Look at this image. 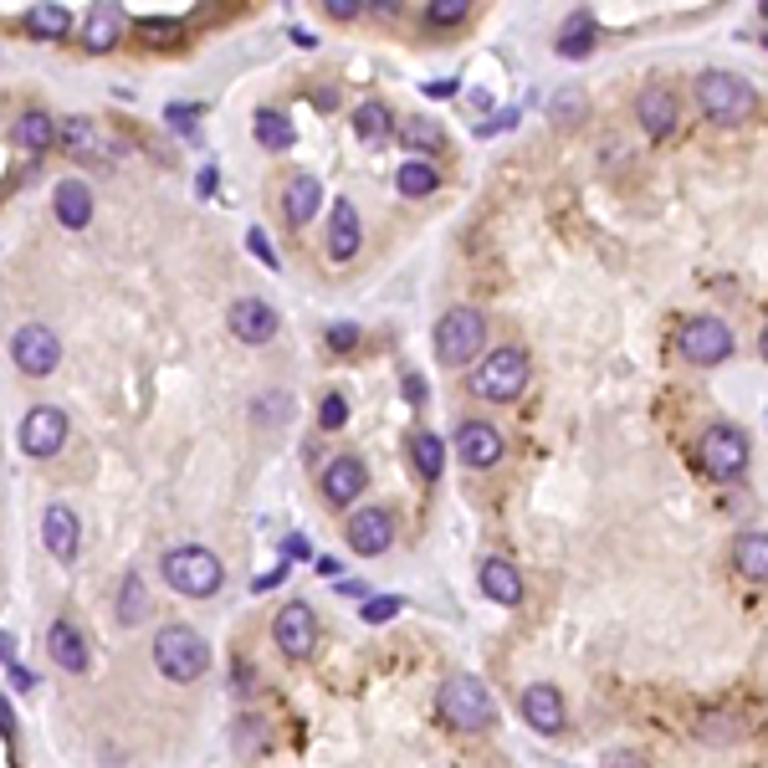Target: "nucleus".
<instances>
[{"mask_svg": "<svg viewBox=\"0 0 768 768\" xmlns=\"http://www.w3.org/2000/svg\"><path fill=\"white\" fill-rule=\"evenodd\" d=\"M431 338H436L441 364H472L487 348V319H482V307H446Z\"/></svg>", "mask_w": 768, "mask_h": 768, "instance_id": "6", "label": "nucleus"}, {"mask_svg": "<svg viewBox=\"0 0 768 768\" xmlns=\"http://www.w3.org/2000/svg\"><path fill=\"white\" fill-rule=\"evenodd\" d=\"M507 129H517V108H503V113H487V119L477 123L482 139H492V133H507Z\"/></svg>", "mask_w": 768, "mask_h": 768, "instance_id": "42", "label": "nucleus"}, {"mask_svg": "<svg viewBox=\"0 0 768 768\" xmlns=\"http://www.w3.org/2000/svg\"><path fill=\"white\" fill-rule=\"evenodd\" d=\"M358 246H364V221H358L354 200H333L329 215V262H354Z\"/></svg>", "mask_w": 768, "mask_h": 768, "instance_id": "22", "label": "nucleus"}, {"mask_svg": "<svg viewBox=\"0 0 768 768\" xmlns=\"http://www.w3.org/2000/svg\"><path fill=\"white\" fill-rule=\"evenodd\" d=\"M400 615V599L395 595H374L370 605L358 609V620H370V625H384V620H395Z\"/></svg>", "mask_w": 768, "mask_h": 768, "instance_id": "39", "label": "nucleus"}, {"mask_svg": "<svg viewBox=\"0 0 768 768\" xmlns=\"http://www.w3.org/2000/svg\"><path fill=\"white\" fill-rule=\"evenodd\" d=\"M21 31L37 41H62L67 31H72V11H67V6H31V11L21 16Z\"/></svg>", "mask_w": 768, "mask_h": 768, "instance_id": "29", "label": "nucleus"}, {"mask_svg": "<svg viewBox=\"0 0 768 768\" xmlns=\"http://www.w3.org/2000/svg\"><path fill=\"white\" fill-rule=\"evenodd\" d=\"M256 144L272 149V154H282V149L297 144V129H292V119L282 113V108H262V113H256Z\"/></svg>", "mask_w": 768, "mask_h": 768, "instance_id": "31", "label": "nucleus"}, {"mask_svg": "<svg viewBox=\"0 0 768 768\" xmlns=\"http://www.w3.org/2000/svg\"><path fill=\"white\" fill-rule=\"evenodd\" d=\"M319 487L333 507H348L354 497H364V487H370V466H364V456H354V451H338V456L323 466Z\"/></svg>", "mask_w": 768, "mask_h": 768, "instance_id": "14", "label": "nucleus"}, {"mask_svg": "<svg viewBox=\"0 0 768 768\" xmlns=\"http://www.w3.org/2000/svg\"><path fill=\"white\" fill-rule=\"evenodd\" d=\"M11 358L27 380H47V374L62 364V338H57L47 323H21V329L11 333Z\"/></svg>", "mask_w": 768, "mask_h": 768, "instance_id": "9", "label": "nucleus"}, {"mask_svg": "<svg viewBox=\"0 0 768 768\" xmlns=\"http://www.w3.org/2000/svg\"><path fill=\"white\" fill-rule=\"evenodd\" d=\"M390 544H395V517H390V507H358L348 517V548L354 554L380 558Z\"/></svg>", "mask_w": 768, "mask_h": 768, "instance_id": "17", "label": "nucleus"}, {"mask_svg": "<svg viewBox=\"0 0 768 768\" xmlns=\"http://www.w3.org/2000/svg\"><path fill=\"white\" fill-rule=\"evenodd\" d=\"M697 108H703L707 123L732 129V123H748L758 113V93H754V82H748V78L713 67V72L697 78Z\"/></svg>", "mask_w": 768, "mask_h": 768, "instance_id": "2", "label": "nucleus"}, {"mask_svg": "<svg viewBox=\"0 0 768 768\" xmlns=\"http://www.w3.org/2000/svg\"><path fill=\"white\" fill-rule=\"evenodd\" d=\"M472 16V0H431L425 6V27H462Z\"/></svg>", "mask_w": 768, "mask_h": 768, "instance_id": "36", "label": "nucleus"}, {"mask_svg": "<svg viewBox=\"0 0 768 768\" xmlns=\"http://www.w3.org/2000/svg\"><path fill=\"white\" fill-rule=\"evenodd\" d=\"M636 119L650 139H666V133L681 129V98H676L671 88H646V93L636 98Z\"/></svg>", "mask_w": 768, "mask_h": 768, "instance_id": "21", "label": "nucleus"}, {"mask_svg": "<svg viewBox=\"0 0 768 768\" xmlns=\"http://www.w3.org/2000/svg\"><path fill=\"white\" fill-rule=\"evenodd\" d=\"M11 139H16V149H21V154H47V149L62 139V123H57L47 108H27V113H16Z\"/></svg>", "mask_w": 768, "mask_h": 768, "instance_id": "23", "label": "nucleus"}, {"mask_svg": "<svg viewBox=\"0 0 768 768\" xmlns=\"http://www.w3.org/2000/svg\"><path fill=\"white\" fill-rule=\"evenodd\" d=\"M548 113H554V119H574V113H579V93H569L564 103H554Z\"/></svg>", "mask_w": 768, "mask_h": 768, "instance_id": "49", "label": "nucleus"}, {"mask_svg": "<svg viewBox=\"0 0 768 768\" xmlns=\"http://www.w3.org/2000/svg\"><path fill=\"white\" fill-rule=\"evenodd\" d=\"M195 119H200V108H180V103H170V123H185V129H190Z\"/></svg>", "mask_w": 768, "mask_h": 768, "instance_id": "50", "label": "nucleus"}, {"mask_svg": "<svg viewBox=\"0 0 768 768\" xmlns=\"http://www.w3.org/2000/svg\"><path fill=\"white\" fill-rule=\"evenodd\" d=\"M149 615V584L144 574H123L119 584V625H139Z\"/></svg>", "mask_w": 768, "mask_h": 768, "instance_id": "33", "label": "nucleus"}, {"mask_svg": "<svg viewBox=\"0 0 768 768\" xmlns=\"http://www.w3.org/2000/svg\"><path fill=\"white\" fill-rule=\"evenodd\" d=\"M436 713H441V722L456 732H487L492 722H497V703H492L487 681H482V676H466V671L441 681Z\"/></svg>", "mask_w": 768, "mask_h": 768, "instance_id": "1", "label": "nucleus"}, {"mask_svg": "<svg viewBox=\"0 0 768 768\" xmlns=\"http://www.w3.org/2000/svg\"><path fill=\"white\" fill-rule=\"evenodd\" d=\"M319 211H323V180L313 170H292L282 180V215H287V225H307Z\"/></svg>", "mask_w": 768, "mask_h": 768, "instance_id": "19", "label": "nucleus"}, {"mask_svg": "<svg viewBox=\"0 0 768 768\" xmlns=\"http://www.w3.org/2000/svg\"><path fill=\"white\" fill-rule=\"evenodd\" d=\"M62 149L72 160H88V164H119V154H123V149L113 144L93 119H82V113L62 119Z\"/></svg>", "mask_w": 768, "mask_h": 768, "instance_id": "13", "label": "nucleus"}, {"mask_svg": "<svg viewBox=\"0 0 768 768\" xmlns=\"http://www.w3.org/2000/svg\"><path fill=\"white\" fill-rule=\"evenodd\" d=\"M344 421H348V400L338 395V390H329V395H323V405H319V425H323V431H338Z\"/></svg>", "mask_w": 768, "mask_h": 768, "instance_id": "37", "label": "nucleus"}, {"mask_svg": "<svg viewBox=\"0 0 768 768\" xmlns=\"http://www.w3.org/2000/svg\"><path fill=\"white\" fill-rule=\"evenodd\" d=\"M405 451H411V466L421 472L425 482H436L441 472H446V441L431 436V431H411V441H405Z\"/></svg>", "mask_w": 768, "mask_h": 768, "instance_id": "28", "label": "nucleus"}, {"mask_svg": "<svg viewBox=\"0 0 768 768\" xmlns=\"http://www.w3.org/2000/svg\"><path fill=\"white\" fill-rule=\"evenodd\" d=\"M528 380H533L528 354L517 344H503V348H492V354H482V364L472 370V395L487 400V405H513L528 390Z\"/></svg>", "mask_w": 768, "mask_h": 768, "instance_id": "4", "label": "nucleus"}, {"mask_svg": "<svg viewBox=\"0 0 768 768\" xmlns=\"http://www.w3.org/2000/svg\"><path fill=\"white\" fill-rule=\"evenodd\" d=\"M252 411H256V421H272V425H282V421H287V411H292V400L282 395V390H272V395H262V400H256Z\"/></svg>", "mask_w": 768, "mask_h": 768, "instance_id": "38", "label": "nucleus"}, {"mask_svg": "<svg viewBox=\"0 0 768 768\" xmlns=\"http://www.w3.org/2000/svg\"><path fill=\"white\" fill-rule=\"evenodd\" d=\"M41 544H47V554L57 558V564H72L82 548V523L78 513L67 503H52L47 513H41Z\"/></svg>", "mask_w": 768, "mask_h": 768, "instance_id": "18", "label": "nucleus"}, {"mask_svg": "<svg viewBox=\"0 0 768 768\" xmlns=\"http://www.w3.org/2000/svg\"><path fill=\"white\" fill-rule=\"evenodd\" d=\"M748 456H754V446H748V436H742L738 425H707L703 441H697V462H703V472L713 482H738L742 472H748Z\"/></svg>", "mask_w": 768, "mask_h": 768, "instance_id": "7", "label": "nucleus"}, {"mask_svg": "<svg viewBox=\"0 0 768 768\" xmlns=\"http://www.w3.org/2000/svg\"><path fill=\"white\" fill-rule=\"evenodd\" d=\"M272 640L287 661H307L313 650H319V615L307 599H292V605L277 609V620H272Z\"/></svg>", "mask_w": 768, "mask_h": 768, "instance_id": "11", "label": "nucleus"}, {"mask_svg": "<svg viewBox=\"0 0 768 768\" xmlns=\"http://www.w3.org/2000/svg\"><path fill=\"white\" fill-rule=\"evenodd\" d=\"M436 185H441V170L431 160H405L395 170V190L405 200H425V195H436Z\"/></svg>", "mask_w": 768, "mask_h": 768, "instance_id": "30", "label": "nucleus"}, {"mask_svg": "<svg viewBox=\"0 0 768 768\" xmlns=\"http://www.w3.org/2000/svg\"><path fill=\"white\" fill-rule=\"evenodd\" d=\"M354 133L364 144H380L384 133H390V108H384L380 98H364V103L354 108Z\"/></svg>", "mask_w": 768, "mask_h": 768, "instance_id": "34", "label": "nucleus"}, {"mask_svg": "<svg viewBox=\"0 0 768 768\" xmlns=\"http://www.w3.org/2000/svg\"><path fill=\"white\" fill-rule=\"evenodd\" d=\"M400 139H405V144L415 149V160H421L425 149L436 154V149L446 144V133H441V123H431V119H411V123H405V129H400Z\"/></svg>", "mask_w": 768, "mask_h": 768, "instance_id": "35", "label": "nucleus"}, {"mask_svg": "<svg viewBox=\"0 0 768 768\" xmlns=\"http://www.w3.org/2000/svg\"><path fill=\"white\" fill-rule=\"evenodd\" d=\"M599 768H650V764H646V758H640V754H625V748H620V754H609Z\"/></svg>", "mask_w": 768, "mask_h": 768, "instance_id": "47", "label": "nucleus"}, {"mask_svg": "<svg viewBox=\"0 0 768 768\" xmlns=\"http://www.w3.org/2000/svg\"><path fill=\"white\" fill-rule=\"evenodd\" d=\"M119 37H123V11L119 6H93L88 11V21H82V47L88 52H113L119 47Z\"/></svg>", "mask_w": 768, "mask_h": 768, "instance_id": "25", "label": "nucleus"}, {"mask_svg": "<svg viewBox=\"0 0 768 768\" xmlns=\"http://www.w3.org/2000/svg\"><path fill=\"white\" fill-rule=\"evenodd\" d=\"M764 358H768V329H764Z\"/></svg>", "mask_w": 768, "mask_h": 768, "instance_id": "52", "label": "nucleus"}, {"mask_svg": "<svg viewBox=\"0 0 768 768\" xmlns=\"http://www.w3.org/2000/svg\"><path fill=\"white\" fill-rule=\"evenodd\" d=\"M67 436H72V421H67L62 405H31V411L21 415V431H16L21 451H27V456H37V462L57 456V451L67 446Z\"/></svg>", "mask_w": 768, "mask_h": 768, "instance_id": "10", "label": "nucleus"}, {"mask_svg": "<svg viewBox=\"0 0 768 768\" xmlns=\"http://www.w3.org/2000/svg\"><path fill=\"white\" fill-rule=\"evenodd\" d=\"M523 722H528L533 732H544V738H558V732L569 728V707H564V697H558V687H548V681H533V687H523Z\"/></svg>", "mask_w": 768, "mask_h": 768, "instance_id": "15", "label": "nucleus"}, {"mask_svg": "<svg viewBox=\"0 0 768 768\" xmlns=\"http://www.w3.org/2000/svg\"><path fill=\"white\" fill-rule=\"evenodd\" d=\"M154 666H160L164 681L174 687H190L200 676L211 671V646L200 636L195 625H164L160 636H154Z\"/></svg>", "mask_w": 768, "mask_h": 768, "instance_id": "3", "label": "nucleus"}, {"mask_svg": "<svg viewBox=\"0 0 768 768\" xmlns=\"http://www.w3.org/2000/svg\"><path fill=\"white\" fill-rule=\"evenodd\" d=\"M225 323H231V333H236L241 344H272L277 338V307L262 303V297H236L231 303V313H225Z\"/></svg>", "mask_w": 768, "mask_h": 768, "instance_id": "16", "label": "nucleus"}, {"mask_svg": "<svg viewBox=\"0 0 768 768\" xmlns=\"http://www.w3.org/2000/svg\"><path fill=\"white\" fill-rule=\"evenodd\" d=\"M732 344H738L732 329L722 319H713V313H697V319H687L676 329V354L687 364H722L732 354Z\"/></svg>", "mask_w": 768, "mask_h": 768, "instance_id": "8", "label": "nucleus"}, {"mask_svg": "<svg viewBox=\"0 0 768 768\" xmlns=\"http://www.w3.org/2000/svg\"><path fill=\"white\" fill-rule=\"evenodd\" d=\"M180 31H185V27H180V21H164V16H149V21H139V37H144V41H174Z\"/></svg>", "mask_w": 768, "mask_h": 768, "instance_id": "40", "label": "nucleus"}, {"mask_svg": "<svg viewBox=\"0 0 768 768\" xmlns=\"http://www.w3.org/2000/svg\"><path fill=\"white\" fill-rule=\"evenodd\" d=\"M558 57H584L595 47V11H574L564 27H558Z\"/></svg>", "mask_w": 768, "mask_h": 768, "instance_id": "32", "label": "nucleus"}, {"mask_svg": "<svg viewBox=\"0 0 768 768\" xmlns=\"http://www.w3.org/2000/svg\"><path fill=\"white\" fill-rule=\"evenodd\" d=\"M451 446H456V462H462L466 472H492V466L507 456V441L492 421H462L456 436H451Z\"/></svg>", "mask_w": 768, "mask_h": 768, "instance_id": "12", "label": "nucleus"}, {"mask_svg": "<svg viewBox=\"0 0 768 768\" xmlns=\"http://www.w3.org/2000/svg\"><path fill=\"white\" fill-rule=\"evenodd\" d=\"M358 344V329L354 323H333L329 329V348H338V354H344V348H354Z\"/></svg>", "mask_w": 768, "mask_h": 768, "instance_id": "43", "label": "nucleus"}, {"mask_svg": "<svg viewBox=\"0 0 768 768\" xmlns=\"http://www.w3.org/2000/svg\"><path fill=\"white\" fill-rule=\"evenodd\" d=\"M160 574H164V584H170L174 595H185V599H211L215 589H221V584H225L221 558H215L211 548H200V544L164 548V558H160Z\"/></svg>", "mask_w": 768, "mask_h": 768, "instance_id": "5", "label": "nucleus"}, {"mask_svg": "<svg viewBox=\"0 0 768 768\" xmlns=\"http://www.w3.org/2000/svg\"><path fill=\"white\" fill-rule=\"evenodd\" d=\"M338 595H354V599H364V605H370V584H358V579H338Z\"/></svg>", "mask_w": 768, "mask_h": 768, "instance_id": "48", "label": "nucleus"}, {"mask_svg": "<svg viewBox=\"0 0 768 768\" xmlns=\"http://www.w3.org/2000/svg\"><path fill=\"white\" fill-rule=\"evenodd\" d=\"M323 11H329L333 21H354V16L364 11V0H323Z\"/></svg>", "mask_w": 768, "mask_h": 768, "instance_id": "44", "label": "nucleus"}, {"mask_svg": "<svg viewBox=\"0 0 768 768\" xmlns=\"http://www.w3.org/2000/svg\"><path fill=\"white\" fill-rule=\"evenodd\" d=\"M52 211H57V221H62L67 231H82V225L93 221V190L82 185V180H62L57 195H52Z\"/></svg>", "mask_w": 768, "mask_h": 768, "instance_id": "26", "label": "nucleus"}, {"mask_svg": "<svg viewBox=\"0 0 768 768\" xmlns=\"http://www.w3.org/2000/svg\"><path fill=\"white\" fill-rule=\"evenodd\" d=\"M6 676H11V687H21V691H31V687H37V676H31L21 661H6Z\"/></svg>", "mask_w": 768, "mask_h": 768, "instance_id": "46", "label": "nucleus"}, {"mask_svg": "<svg viewBox=\"0 0 768 768\" xmlns=\"http://www.w3.org/2000/svg\"><path fill=\"white\" fill-rule=\"evenodd\" d=\"M732 569L742 579L768 584V533H738L732 538Z\"/></svg>", "mask_w": 768, "mask_h": 768, "instance_id": "27", "label": "nucleus"}, {"mask_svg": "<svg viewBox=\"0 0 768 768\" xmlns=\"http://www.w3.org/2000/svg\"><path fill=\"white\" fill-rule=\"evenodd\" d=\"M425 93H431V98H451V93H456V82H451V78H441V82H425Z\"/></svg>", "mask_w": 768, "mask_h": 768, "instance_id": "51", "label": "nucleus"}, {"mask_svg": "<svg viewBox=\"0 0 768 768\" xmlns=\"http://www.w3.org/2000/svg\"><path fill=\"white\" fill-rule=\"evenodd\" d=\"M477 579H482V595L497 599V605H507V609L523 599V574L513 569V558H482Z\"/></svg>", "mask_w": 768, "mask_h": 768, "instance_id": "24", "label": "nucleus"}, {"mask_svg": "<svg viewBox=\"0 0 768 768\" xmlns=\"http://www.w3.org/2000/svg\"><path fill=\"white\" fill-rule=\"evenodd\" d=\"M246 246H252V256L256 262H266V272H277V252H272V241H266V231L262 225H252V231H246Z\"/></svg>", "mask_w": 768, "mask_h": 768, "instance_id": "41", "label": "nucleus"}, {"mask_svg": "<svg viewBox=\"0 0 768 768\" xmlns=\"http://www.w3.org/2000/svg\"><path fill=\"white\" fill-rule=\"evenodd\" d=\"M703 732L707 738H738V722H732V717H707Z\"/></svg>", "mask_w": 768, "mask_h": 768, "instance_id": "45", "label": "nucleus"}, {"mask_svg": "<svg viewBox=\"0 0 768 768\" xmlns=\"http://www.w3.org/2000/svg\"><path fill=\"white\" fill-rule=\"evenodd\" d=\"M47 650H52V661L62 666L67 676H82L88 666H93V646H88V636L78 630V620H52V630H47Z\"/></svg>", "mask_w": 768, "mask_h": 768, "instance_id": "20", "label": "nucleus"}]
</instances>
